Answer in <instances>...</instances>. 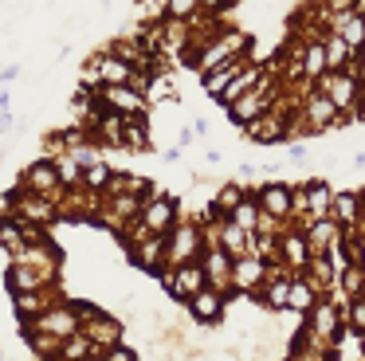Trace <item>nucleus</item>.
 I'll list each match as a JSON object with an SVG mask.
<instances>
[{"label":"nucleus","mask_w":365,"mask_h":361,"mask_svg":"<svg viewBox=\"0 0 365 361\" xmlns=\"http://www.w3.org/2000/svg\"><path fill=\"white\" fill-rule=\"evenodd\" d=\"M247 47H252V36H247V31H240L236 24H224V28L216 31L205 47H200L197 67H192V71H197V75H208V71H216V67H224V63L247 55Z\"/></svg>","instance_id":"1"},{"label":"nucleus","mask_w":365,"mask_h":361,"mask_svg":"<svg viewBox=\"0 0 365 361\" xmlns=\"http://www.w3.org/2000/svg\"><path fill=\"white\" fill-rule=\"evenodd\" d=\"M314 86L334 102V110H338L341 118H354V114H357V106H361V98H365V83H361V75H357V67L326 71V75L318 78Z\"/></svg>","instance_id":"2"},{"label":"nucleus","mask_w":365,"mask_h":361,"mask_svg":"<svg viewBox=\"0 0 365 361\" xmlns=\"http://www.w3.org/2000/svg\"><path fill=\"white\" fill-rule=\"evenodd\" d=\"M302 330H307L302 342H310L314 350H330V345L341 337V330H346V322H341V302H334V298H318V302L310 306L307 326Z\"/></svg>","instance_id":"3"},{"label":"nucleus","mask_w":365,"mask_h":361,"mask_svg":"<svg viewBox=\"0 0 365 361\" xmlns=\"http://www.w3.org/2000/svg\"><path fill=\"white\" fill-rule=\"evenodd\" d=\"M299 118H302V126H307V133H326V130H338V126H354V118H341L338 110H334V102L326 98L318 86H310L299 98Z\"/></svg>","instance_id":"4"},{"label":"nucleus","mask_w":365,"mask_h":361,"mask_svg":"<svg viewBox=\"0 0 365 361\" xmlns=\"http://www.w3.org/2000/svg\"><path fill=\"white\" fill-rule=\"evenodd\" d=\"M200 251H205V232H200V224L177 220L165 232V267L192 263V259H200Z\"/></svg>","instance_id":"5"},{"label":"nucleus","mask_w":365,"mask_h":361,"mask_svg":"<svg viewBox=\"0 0 365 361\" xmlns=\"http://www.w3.org/2000/svg\"><path fill=\"white\" fill-rule=\"evenodd\" d=\"M247 138V146H287L291 141V110L271 106L267 114H259L255 122L240 126Z\"/></svg>","instance_id":"6"},{"label":"nucleus","mask_w":365,"mask_h":361,"mask_svg":"<svg viewBox=\"0 0 365 361\" xmlns=\"http://www.w3.org/2000/svg\"><path fill=\"white\" fill-rule=\"evenodd\" d=\"M16 188H24V193H36V196H48L51 204H59V200H63V193H67V188L59 185V177H56V165L43 161V157H36V161H28L24 169H20Z\"/></svg>","instance_id":"7"},{"label":"nucleus","mask_w":365,"mask_h":361,"mask_svg":"<svg viewBox=\"0 0 365 361\" xmlns=\"http://www.w3.org/2000/svg\"><path fill=\"white\" fill-rule=\"evenodd\" d=\"M24 330H32V334H48V337H71V334H79V314H75V306L71 302H56V306H48L43 314H36L32 322H24Z\"/></svg>","instance_id":"8"},{"label":"nucleus","mask_w":365,"mask_h":361,"mask_svg":"<svg viewBox=\"0 0 365 361\" xmlns=\"http://www.w3.org/2000/svg\"><path fill=\"white\" fill-rule=\"evenodd\" d=\"M95 98L106 114H118V118H145L150 114V102H145L134 86H98Z\"/></svg>","instance_id":"9"},{"label":"nucleus","mask_w":365,"mask_h":361,"mask_svg":"<svg viewBox=\"0 0 365 361\" xmlns=\"http://www.w3.org/2000/svg\"><path fill=\"white\" fill-rule=\"evenodd\" d=\"M142 220L145 228H150L153 235H165L169 228L177 224V220H181V204L173 200V196H165V193H150L145 196V204H142Z\"/></svg>","instance_id":"10"},{"label":"nucleus","mask_w":365,"mask_h":361,"mask_svg":"<svg viewBox=\"0 0 365 361\" xmlns=\"http://www.w3.org/2000/svg\"><path fill=\"white\" fill-rule=\"evenodd\" d=\"M161 283H165V290H169L173 298H181V302H189V298L197 295L200 287H208L205 267H200L197 259H192V263H181V267H165Z\"/></svg>","instance_id":"11"},{"label":"nucleus","mask_w":365,"mask_h":361,"mask_svg":"<svg viewBox=\"0 0 365 361\" xmlns=\"http://www.w3.org/2000/svg\"><path fill=\"white\" fill-rule=\"evenodd\" d=\"M83 71H87V75H95L98 86H130V78H134V67H126V63H122L118 55H110L106 47L91 55Z\"/></svg>","instance_id":"12"},{"label":"nucleus","mask_w":365,"mask_h":361,"mask_svg":"<svg viewBox=\"0 0 365 361\" xmlns=\"http://www.w3.org/2000/svg\"><path fill=\"white\" fill-rule=\"evenodd\" d=\"M185 306H189V318L197 322V326H216V322L228 318V295H220V290H212V287H200Z\"/></svg>","instance_id":"13"},{"label":"nucleus","mask_w":365,"mask_h":361,"mask_svg":"<svg viewBox=\"0 0 365 361\" xmlns=\"http://www.w3.org/2000/svg\"><path fill=\"white\" fill-rule=\"evenodd\" d=\"M263 275H267V263H263L259 255H240V259H232V290L236 295H244V298H255L259 295V287H263Z\"/></svg>","instance_id":"14"},{"label":"nucleus","mask_w":365,"mask_h":361,"mask_svg":"<svg viewBox=\"0 0 365 361\" xmlns=\"http://www.w3.org/2000/svg\"><path fill=\"white\" fill-rule=\"evenodd\" d=\"M79 334H87V342L95 345V353H106V350H114V345H122V322H114L110 314L98 310L95 318H87L79 326Z\"/></svg>","instance_id":"15"},{"label":"nucleus","mask_w":365,"mask_h":361,"mask_svg":"<svg viewBox=\"0 0 365 361\" xmlns=\"http://www.w3.org/2000/svg\"><path fill=\"white\" fill-rule=\"evenodd\" d=\"M200 267H205V279H208V287L212 290H220V295H228L232 290V259L224 255L216 243H205V251H200V259H197Z\"/></svg>","instance_id":"16"},{"label":"nucleus","mask_w":365,"mask_h":361,"mask_svg":"<svg viewBox=\"0 0 365 361\" xmlns=\"http://www.w3.org/2000/svg\"><path fill=\"white\" fill-rule=\"evenodd\" d=\"M326 31H334V36H338L349 51L361 55V47H365V16L361 12H330Z\"/></svg>","instance_id":"17"},{"label":"nucleus","mask_w":365,"mask_h":361,"mask_svg":"<svg viewBox=\"0 0 365 361\" xmlns=\"http://www.w3.org/2000/svg\"><path fill=\"white\" fill-rule=\"evenodd\" d=\"M263 78H267V63H247V67L240 71V75L232 78L228 86H224V94H220V98H216V102H220V106L228 110L232 102H240V98H244V94H252L255 86L263 83Z\"/></svg>","instance_id":"18"},{"label":"nucleus","mask_w":365,"mask_h":361,"mask_svg":"<svg viewBox=\"0 0 365 361\" xmlns=\"http://www.w3.org/2000/svg\"><path fill=\"white\" fill-rule=\"evenodd\" d=\"M130 263L134 267H142V271H161L165 267V235H145V240H138V243H130Z\"/></svg>","instance_id":"19"},{"label":"nucleus","mask_w":365,"mask_h":361,"mask_svg":"<svg viewBox=\"0 0 365 361\" xmlns=\"http://www.w3.org/2000/svg\"><path fill=\"white\" fill-rule=\"evenodd\" d=\"M302 240H307L310 255H330L341 240V228L334 224V220H310V224L302 228Z\"/></svg>","instance_id":"20"},{"label":"nucleus","mask_w":365,"mask_h":361,"mask_svg":"<svg viewBox=\"0 0 365 361\" xmlns=\"http://www.w3.org/2000/svg\"><path fill=\"white\" fill-rule=\"evenodd\" d=\"M255 204H259L263 216H275V220H291V188L283 185V180H275V185H263L259 193H255Z\"/></svg>","instance_id":"21"},{"label":"nucleus","mask_w":365,"mask_h":361,"mask_svg":"<svg viewBox=\"0 0 365 361\" xmlns=\"http://www.w3.org/2000/svg\"><path fill=\"white\" fill-rule=\"evenodd\" d=\"M4 287H9L12 295H32V290H43V287H51V283L28 263H9L4 267Z\"/></svg>","instance_id":"22"},{"label":"nucleus","mask_w":365,"mask_h":361,"mask_svg":"<svg viewBox=\"0 0 365 361\" xmlns=\"http://www.w3.org/2000/svg\"><path fill=\"white\" fill-rule=\"evenodd\" d=\"M247 63H252V59H247V55H240V59H232V63H224V67H216V71H208V75H200V91H205L208 98H220L224 86H228L232 78H236L240 71L247 67Z\"/></svg>","instance_id":"23"},{"label":"nucleus","mask_w":365,"mask_h":361,"mask_svg":"<svg viewBox=\"0 0 365 361\" xmlns=\"http://www.w3.org/2000/svg\"><path fill=\"white\" fill-rule=\"evenodd\" d=\"M357 216H361V196L357 193H334L330 200V220L341 228V232H354Z\"/></svg>","instance_id":"24"},{"label":"nucleus","mask_w":365,"mask_h":361,"mask_svg":"<svg viewBox=\"0 0 365 361\" xmlns=\"http://www.w3.org/2000/svg\"><path fill=\"white\" fill-rule=\"evenodd\" d=\"M126 153H150L153 146V126H150V114L145 118H126Z\"/></svg>","instance_id":"25"},{"label":"nucleus","mask_w":365,"mask_h":361,"mask_svg":"<svg viewBox=\"0 0 365 361\" xmlns=\"http://www.w3.org/2000/svg\"><path fill=\"white\" fill-rule=\"evenodd\" d=\"M307 216L310 220H330V200H334V188L326 180H307Z\"/></svg>","instance_id":"26"},{"label":"nucleus","mask_w":365,"mask_h":361,"mask_svg":"<svg viewBox=\"0 0 365 361\" xmlns=\"http://www.w3.org/2000/svg\"><path fill=\"white\" fill-rule=\"evenodd\" d=\"M322 47H326V71H346V67H357V55L349 51L346 44H341L334 31H326L322 36Z\"/></svg>","instance_id":"27"},{"label":"nucleus","mask_w":365,"mask_h":361,"mask_svg":"<svg viewBox=\"0 0 365 361\" xmlns=\"http://www.w3.org/2000/svg\"><path fill=\"white\" fill-rule=\"evenodd\" d=\"M322 75H326V47H322V39H310V44L302 47V78H307V83H318Z\"/></svg>","instance_id":"28"},{"label":"nucleus","mask_w":365,"mask_h":361,"mask_svg":"<svg viewBox=\"0 0 365 361\" xmlns=\"http://www.w3.org/2000/svg\"><path fill=\"white\" fill-rule=\"evenodd\" d=\"M244 196H247V188L240 185V180H224L212 196V216H232V208H236Z\"/></svg>","instance_id":"29"},{"label":"nucleus","mask_w":365,"mask_h":361,"mask_svg":"<svg viewBox=\"0 0 365 361\" xmlns=\"http://www.w3.org/2000/svg\"><path fill=\"white\" fill-rule=\"evenodd\" d=\"M318 302V295H314V287H310L302 275H291V295H287V310H294V314H310V306Z\"/></svg>","instance_id":"30"},{"label":"nucleus","mask_w":365,"mask_h":361,"mask_svg":"<svg viewBox=\"0 0 365 361\" xmlns=\"http://www.w3.org/2000/svg\"><path fill=\"white\" fill-rule=\"evenodd\" d=\"M0 248H4V255H9V263H12V255H16L20 248H24V235H20V220L12 216H0Z\"/></svg>","instance_id":"31"},{"label":"nucleus","mask_w":365,"mask_h":361,"mask_svg":"<svg viewBox=\"0 0 365 361\" xmlns=\"http://www.w3.org/2000/svg\"><path fill=\"white\" fill-rule=\"evenodd\" d=\"M51 165H56V177H59V185H63V188H79L83 185V165L75 161L71 153H59Z\"/></svg>","instance_id":"32"},{"label":"nucleus","mask_w":365,"mask_h":361,"mask_svg":"<svg viewBox=\"0 0 365 361\" xmlns=\"http://www.w3.org/2000/svg\"><path fill=\"white\" fill-rule=\"evenodd\" d=\"M228 220H232L236 228H244L247 235H252L255 228H259V204H255L252 196H244V200H240L236 208H232V216H228Z\"/></svg>","instance_id":"33"},{"label":"nucleus","mask_w":365,"mask_h":361,"mask_svg":"<svg viewBox=\"0 0 365 361\" xmlns=\"http://www.w3.org/2000/svg\"><path fill=\"white\" fill-rule=\"evenodd\" d=\"M91 353H95V345L87 342V334H71L59 345V361H87Z\"/></svg>","instance_id":"34"},{"label":"nucleus","mask_w":365,"mask_h":361,"mask_svg":"<svg viewBox=\"0 0 365 361\" xmlns=\"http://www.w3.org/2000/svg\"><path fill=\"white\" fill-rule=\"evenodd\" d=\"M110 165L106 161H98V165H91V169H83V188H91V193H98L103 196V188L110 185Z\"/></svg>","instance_id":"35"},{"label":"nucleus","mask_w":365,"mask_h":361,"mask_svg":"<svg viewBox=\"0 0 365 361\" xmlns=\"http://www.w3.org/2000/svg\"><path fill=\"white\" fill-rule=\"evenodd\" d=\"M197 16H200V0H169V4H165V20L192 24Z\"/></svg>","instance_id":"36"},{"label":"nucleus","mask_w":365,"mask_h":361,"mask_svg":"<svg viewBox=\"0 0 365 361\" xmlns=\"http://www.w3.org/2000/svg\"><path fill=\"white\" fill-rule=\"evenodd\" d=\"M341 322H349L354 334H365V295L361 298H349V306L341 310Z\"/></svg>","instance_id":"37"},{"label":"nucleus","mask_w":365,"mask_h":361,"mask_svg":"<svg viewBox=\"0 0 365 361\" xmlns=\"http://www.w3.org/2000/svg\"><path fill=\"white\" fill-rule=\"evenodd\" d=\"M103 357H106V361H138V353L126 350V342H122V345H114V350H106Z\"/></svg>","instance_id":"38"},{"label":"nucleus","mask_w":365,"mask_h":361,"mask_svg":"<svg viewBox=\"0 0 365 361\" xmlns=\"http://www.w3.org/2000/svg\"><path fill=\"white\" fill-rule=\"evenodd\" d=\"M192 146H197V133H192V126H181V130H177V149L185 153V149H192Z\"/></svg>","instance_id":"39"},{"label":"nucleus","mask_w":365,"mask_h":361,"mask_svg":"<svg viewBox=\"0 0 365 361\" xmlns=\"http://www.w3.org/2000/svg\"><path fill=\"white\" fill-rule=\"evenodd\" d=\"M287 157H291V161H310V149L302 146V141H291V146H287Z\"/></svg>","instance_id":"40"},{"label":"nucleus","mask_w":365,"mask_h":361,"mask_svg":"<svg viewBox=\"0 0 365 361\" xmlns=\"http://www.w3.org/2000/svg\"><path fill=\"white\" fill-rule=\"evenodd\" d=\"M279 361H291V357H279Z\"/></svg>","instance_id":"41"},{"label":"nucleus","mask_w":365,"mask_h":361,"mask_svg":"<svg viewBox=\"0 0 365 361\" xmlns=\"http://www.w3.org/2000/svg\"><path fill=\"white\" fill-rule=\"evenodd\" d=\"M361 345H365V334H361Z\"/></svg>","instance_id":"42"},{"label":"nucleus","mask_w":365,"mask_h":361,"mask_svg":"<svg viewBox=\"0 0 365 361\" xmlns=\"http://www.w3.org/2000/svg\"><path fill=\"white\" fill-rule=\"evenodd\" d=\"M0 361H4V357H0Z\"/></svg>","instance_id":"43"}]
</instances>
